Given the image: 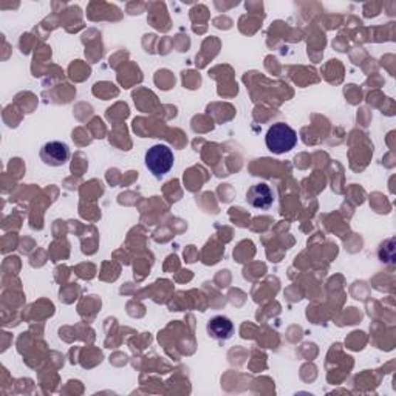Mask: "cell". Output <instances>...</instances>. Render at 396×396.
I'll list each match as a JSON object with an SVG mask.
<instances>
[{
	"mask_svg": "<svg viewBox=\"0 0 396 396\" xmlns=\"http://www.w3.org/2000/svg\"><path fill=\"white\" fill-rule=\"evenodd\" d=\"M265 142L269 152H273L276 155H282L296 147L297 133L288 124L277 123L268 129Z\"/></svg>",
	"mask_w": 396,
	"mask_h": 396,
	"instance_id": "6da1fadb",
	"label": "cell"
},
{
	"mask_svg": "<svg viewBox=\"0 0 396 396\" xmlns=\"http://www.w3.org/2000/svg\"><path fill=\"white\" fill-rule=\"evenodd\" d=\"M174 152L166 144H155L146 152V166L150 174L161 178L174 166Z\"/></svg>",
	"mask_w": 396,
	"mask_h": 396,
	"instance_id": "7a4b0ae2",
	"label": "cell"
},
{
	"mask_svg": "<svg viewBox=\"0 0 396 396\" xmlns=\"http://www.w3.org/2000/svg\"><path fill=\"white\" fill-rule=\"evenodd\" d=\"M41 160L47 166L59 167L70 160V147L62 141H48L41 149Z\"/></svg>",
	"mask_w": 396,
	"mask_h": 396,
	"instance_id": "3957f363",
	"label": "cell"
},
{
	"mask_svg": "<svg viewBox=\"0 0 396 396\" xmlns=\"http://www.w3.org/2000/svg\"><path fill=\"white\" fill-rule=\"evenodd\" d=\"M246 200L256 209H269L274 203V195L271 187L265 183H260L248 189Z\"/></svg>",
	"mask_w": 396,
	"mask_h": 396,
	"instance_id": "277c9868",
	"label": "cell"
},
{
	"mask_svg": "<svg viewBox=\"0 0 396 396\" xmlns=\"http://www.w3.org/2000/svg\"><path fill=\"white\" fill-rule=\"evenodd\" d=\"M206 330H208V335L212 339L217 340H226L232 336L234 333V323L231 322V319L224 318V316H215L212 318L208 325H206Z\"/></svg>",
	"mask_w": 396,
	"mask_h": 396,
	"instance_id": "5b68a950",
	"label": "cell"
}]
</instances>
